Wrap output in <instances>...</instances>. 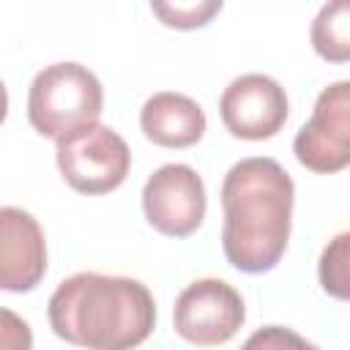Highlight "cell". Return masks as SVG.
<instances>
[{
  "label": "cell",
  "mask_w": 350,
  "mask_h": 350,
  "mask_svg": "<svg viewBox=\"0 0 350 350\" xmlns=\"http://www.w3.org/2000/svg\"><path fill=\"white\" fill-rule=\"evenodd\" d=\"M5 115H8V93H5V85L0 82V123L5 120Z\"/></svg>",
  "instance_id": "2e32d148"
},
{
  "label": "cell",
  "mask_w": 350,
  "mask_h": 350,
  "mask_svg": "<svg viewBox=\"0 0 350 350\" xmlns=\"http://www.w3.org/2000/svg\"><path fill=\"white\" fill-rule=\"evenodd\" d=\"M246 320L241 293L224 279H197L175 301L172 323L180 339L197 347H213L230 342Z\"/></svg>",
  "instance_id": "5b68a950"
},
{
  "label": "cell",
  "mask_w": 350,
  "mask_h": 350,
  "mask_svg": "<svg viewBox=\"0 0 350 350\" xmlns=\"http://www.w3.org/2000/svg\"><path fill=\"white\" fill-rule=\"evenodd\" d=\"M46 273L41 224L22 208H0V290L27 293Z\"/></svg>",
  "instance_id": "9c48e42d"
},
{
  "label": "cell",
  "mask_w": 350,
  "mask_h": 350,
  "mask_svg": "<svg viewBox=\"0 0 350 350\" xmlns=\"http://www.w3.org/2000/svg\"><path fill=\"white\" fill-rule=\"evenodd\" d=\"M55 159L66 183L79 194L115 191L131 167V150L126 139L101 123H90L60 137Z\"/></svg>",
  "instance_id": "277c9868"
},
{
  "label": "cell",
  "mask_w": 350,
  "mask_h": 350,
  "mask_svg": "<svg viewBox=\"0 0 350 350\" xmlns=\"http://www.w3.org/2000/svg\"><path fill=\"white\" fill-rule=\"evenodd\" d=\"M0 350H33L30 325L11 309L0 306Z\"/></svg>",
  "instance_id": "9a60e30c"
},
{
  "label": "cell",
  "mask_w": 350,
  "mask_h": 350,
  "mask_svg": "<svg viewBox=\"0 0 350 350\" xmlns=\"http://www.w3.org/2000/svg\"><path fill=\"white\" fill-rule=\"evenodd\" d=\"M295 186L284 167L265 156L241 159L221 183V249L243 273L271 271L290 238Z\"/></svg>",
  "instance_id": "6da1fadb"
},
{
  "label": "cell",
  "mask_w": 350,
  "mask_h": 350,
  "mask_svg": "<svg viewBox=\"0 0 350 350\" xmlns=\"http://www.w3.org/2000/svg\"><path fill=\"white\" fill-rule=\"evenodd\" d=\"M347 243L350 235L339 232L320 257V284L334 298H347Z\"/></svg>",
  "instance_id": "7c38bea8"
},
{
  "label": "cell",
  "mask_w": 350,
  "mask_h": 350,
  "mask_svg": "<svg viewBox=\"0 0 350 350\" xmlns=\"http://www.w3.org/2000/svg\"><path fill=\"white\" fill-rule=\"evenodd\" d=\"M295 159L312 172H339L350 164V82L328 85L293 142Z\"/></svg>",
  "instance_id": "8992f818"
},
{
  "label": "cell",
  "mask_w": 350,
  "mask_h": 350,
  "mask_svg": "<svg viewBox=\"0 0 350 350\" xmlns=\"http://www.w3.org/2000/svg\"><path fill=\"white\" fill-rule=\"evenodd\" d=\"M52 331L88 350H134L156 325L150 290L131 276L74 273L49 298Z\"/></svg>",
  "instance_id": "7a4b0ae2"
},
{
  "label": "cell",
  "mask_w": 350,
  "mask_h": 350,
  "mask_svg": "<svg viewBox=\"0 0 350 350\" xmlns=\"http://www.w3.org/2000/svg\"><path fill=\"white\" fill-rule=\"evenodd\" d=\"M241 350H320L317 345L306 342L301 334H295L293 328H284V325H265V328H257Z\"/></svg>",
  "instance_id": "5bb4252c"
},
{
  "label": "cell",
  "mask_w": 350,
  "mask_h": 350,
  "mask_svg": "<svg viewBox=\"0 0 350 350\" xmlns=\"http://www.w3.org/2000/svg\"><path fill=\"white\" fill-rule=\"evenodd\" d=\"M104 90L93 71L79 63H52L36 74L27 93V118L44 137L60 139L98 123Z\"/></svg>",
  "instance_id": "3957f363"
},
{
  "label": "cell",
  "mask_w": 350,
  "mask_h": 350,
  "mask_svg": "<svg viewBox=\"0 0 350 350\" xmlns=\"http://www.w3.org/2000/svg\"><path fill=\"white\" fill-rule=\"evenodd\" d=\"M153 14L170 25V27H180V30H191V27H202L208 25V19L213 14L221 11L219 0H191V3H153L150 5Z\"/></svg>",
  "instance_id": "4fadbf2b"
},
{
  "label": "cell",
  "mask_w": 350,
  "mask_h": 350,
  "mask_svg": "<svg viewBox=\"0 0 350 350\" xmlns=\"http://www.w3.org/2000/svg\"><path fill=\"white\" fill-rule=\"evenodd\" d=\"M139 126L153 145L189 148L202 139L208 123H205L202 107L194 98H189L183 93L161 90V93H153L142 104Z\"/></svg>",
  "instance_id": "30bf717a"
},
{
  "label": "cell",
  "mask_w": 350,
  "mask_h": 350,
  "mask_svg": "<svg viewBox=\"0 0 350 350\" xmlns=\"http://www.w3.org/2000/svg\"><path fill=\"white\" fill-rule=\"evenodd\" d=\"M312 46L320 57L331 63H345L350 57V3L336 0L320 8L312 22Z\"/></svg>",
  "instance_id": "8fae6325"
},
{
  "label": "cell",
  "mask_w": 350,
  "mask_h": 350,
  "mask_svg": "<svg viewBox=\"0 0 350 350\" xmlns=\"http://www.w3.org/2000/svg\"><path fill=\"white\" fill-rule=\"evenodd\" d=\"M205 205L202 178L189 164H164L145 180L142 211L161 235H191L205 219Z\"/></svg>",
  "instance_id": "52a82bcc"
},
{
  "label": "cell",
  "mask_w": 350,
  "mask_h": 350,
  "mask_svg": "<svg viewBox=\"0 0 350 350\" xmlns=\"http://www.w3.org/2000/svg\"><path fill=\"white\" fill-rule=\"evenodd\" d=\"M219 115L232 137L252 142L271 139L287 120V93L265 74H241L224 88Z\"/></svg>",
  "instance_id": "ba28073f"
}]
</instances>
